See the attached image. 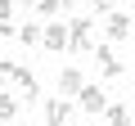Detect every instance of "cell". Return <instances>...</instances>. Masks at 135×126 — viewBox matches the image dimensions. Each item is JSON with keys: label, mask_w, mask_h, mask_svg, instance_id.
<instances>
[{"label": "cell", "mask_w": 135, "mask_h": 126, "mask_svg": "<svg viewBox=\"0 0 135 126\" xmlns=\"http://www.w3.org/2000/svg\"><path fill=\"white\" fill-rule=\"evenodd\" d=\"M9 81H14V86H18L23 95H27V104H32V99L41 95V86H36V77H32L27 68H18V63H14V77H9Z\"/></svg>", "instance_id": "cell-6"}, {"label": "cell", "mask_w": 135, "mask_h": 126, "mask_svg": "<svg viewBox=\"0 0 135 126\" xmlns=\"http://www.w3.org/2000/svg\"><path fill=\"white\" fill-rule=\"evenodd\" d=\"M81 86H86V77H81L77 68H63V72H59V95H63V99H68V95H77Z\"/></svg>", "instance_id": "cell-8"}, {"label": "cell", "mask_w": 135, "mask_h": 126, "mask_svg": "<svg viewBox=\"0 0 135 126\" xmlns=\"http://www.w3.org/2000/svg\"><path fill=\"white\" fill-rule=\"evenodd\" d=\"M90 5H95V9H99V14H108V0H90Z\"/></svg>", "instance_id": "cell-15"}, {"label": "cell", "mask_w": 135, "mask_h": 126, "mask_svg": "<svg viewBox=\"0 0 135 126\" xmlns=\"http://www.w3.org/2000/svg\"><path fill=\"white\" fill-rule=\"evenodd\" d=\"M9 14H14V0H0V23H9Z\"/></svg>", "instance_id": "cell-14"}, {"label": "cell", "mask_w": 135, "mask_h": 126, "mask_svg": "<svg viewBox=\"0 0 135 126\" xmlns=\"http://www.w3.org/2000/svg\"><path fill=\"white\" fill-rule=\"evenodd\" d=\"M77 99H81V108H86V113H104V108H108V95H104L99 86H81V90H77Z\"/></svg>", "instance_id": "cell-4"}, {"label": "cell", "mask_w": 135, "mask_h": 126, "mask_svg": "<svg viewBox=\"0 0 135 126\" xmlns=\"http://www.w3.org/2000/svg\"><path fill=\"white\" fill-rule=\"evenodd\" d=\"M68 126H72V122H68ZM77 126H81V122H77Z\"/></svg>", "instance_id": "cell-18"}, {"label": "cell", "mask_w": 135, "mask_h": 126, "mask_svg": "<svg viewBox=\"0 0 135 126\" xmlns=\"http://www.w3.org/2000/svg\"><path fill=\"white\" fill-rule=\"evenodd\" d=\"M9 77H14V63H9V59H0V86H5Z\"/></svg>", "instance_id": "cell-13"}, {"label": "cell", "mask_w": 135, "mask_h": 126, "mask_svg": "<svg viewBox=\"0 0 135 126\" xmlns=\"http://www.w3.org/2000/svg\"><path fill=\"white\" fill-rule=\"evenodd\" d=\"M23 5H32V0H23Z\"/></svg>", "instance_id": "cell-17"}, {"label": "cell", "mask_w": 135, "mask_h": 126, "mask_svg": "<svg viewBox=\"0 0 135 126\" xmlns=\"http://www.w3.org/2000/svg\"><path fill=\"white\" fill-rule=\"evenodd\" d=\"M14 117H18V99L0 90V122H14Z\"/></svg>", "instance_id": "cell-11"}, {"label": "cell", "mask_w": 135, "mask_h": 126, "mask_svg": "<svg viewBox=\"0 0 135 126\" xmlns=\"http://www.w3.org/2000/svg\"><path fill=\"white\" fill-rule=\"evenodd\" d=\"M41 45H45L50 54H63V50H68V27H63V23H50V27H41Z\"/></svg>", "instance_id": "cell-3"}, {"label": "cell", "mask_w": 135, "mask_h": 126, "mask_svg": "<svg viewBox=\"0 0 135 126\" xmlns=\"http://www.w3.org/2000/svg\"><path fill=\"white\" fill-rule=\"evenodd\" d=\"M104 32H108V41H131V18L126 14H108Z\"/></svg>", "instance_id": "cell-7"}, {"label": "cell", "mask_w": 135, "mask_h": 126, "mask_svg": "<svg viewBox=\"0 0 135 126\" xmlns=\"http://www.w3.org/2000/svg\"><path fill=\"white\" fill-rule=\"evenodd\" d=\"M72 122V99H45V126H68Z\"/></svg>", "instance_id": "cell-2"}, {"label": "cell", "mask_w": 135, "mask_h": 126, "mask_svg": "<svg viewBox=\"0 0 135 126\" xmlns=\"http://www.w3.org/2000/svg\"><path fill=\"white\" fill-rule=\"evenodd\" d=\"M32 5H36V14H41V18H54V14L63 9V0H32Z\"/></svg>", "instance_id": "cell-12"}, {"label": "cell", "mask_w": 135, "mask_h": 126, "mask_svg": "<svg viewBox=\"0 0 135 126\" xmlns=\"http://www.w3.org/2000/svg\"><path fill=\"white\" fill-rule=\"evenodd\" d=\"M95 45V23L90 18H72L68 23V50H90Z\"/></svg>", "instance_id": "cell-1"}, {"label": "cell", "mask_w": 135, "mask_h": 126, "mask_svg": "<svg viewBox=\"0 0 135 126\" xmlns=\"http://www.w3.org/2000/svg\"><path fill=\"white\" fill-rule=\"evenodd\" d=\"M63 5H68V0H63Z\"/></svg>", "instance_id": "cell-19"}, {"label": "cell", "mask_w": 135, "mask_h": 126, "mask_svg": "<svg viewBox=\"0 0 135 126\" xmlns=\"http://www.w3.org/2000/svg\"><path fill=\"white\" fill-rule=\"evenodd\" d=\"M95 63H99L104 77H122V59L113 54V45H99V50H95Z\"/></svg>", "instance_id": "cell-5"}, {"label": "cell", "mask_w": 135, "mask_h": 126, "mask_svg": "<svg viewBox=\"0 0 135 126\" xmlns=\"http://www.w3.org/2000/svg\"><path fill=\"white\" fill-rule=\"evenodd\" d=\"M14 41H23V45H41V27H36V23H23V27L14 32Z\"/></svg>", "instance_id": "cell-10"}, {"label": "cell", "mask_w": 135, "mask_h": 126, "mask_svg": "<svg viewBox=\"0 0 135 126\" xmlns=\"http://www.w3.org/2000/svg\"><path fill=\"white\" fill-rule=\"evenodd\" d=\"M104 122H108V126H131V108H126V104H108V108H104Z\"/></svg>", "instance_id": "cell-9"}, {"label": "cell", "mask_w": 135, "mask_h": 126, "mask_svg": "<svg viewBox=\"0 0 135 126\" xmlns=\"http://www.w3.org/2000/svg\"><path fill=\"white\" fill-rule=\"evenodd\" d=\"M126 5H135V0H126Z\"/></svg>", "instance_id": "cell-16"}]
</instances>
